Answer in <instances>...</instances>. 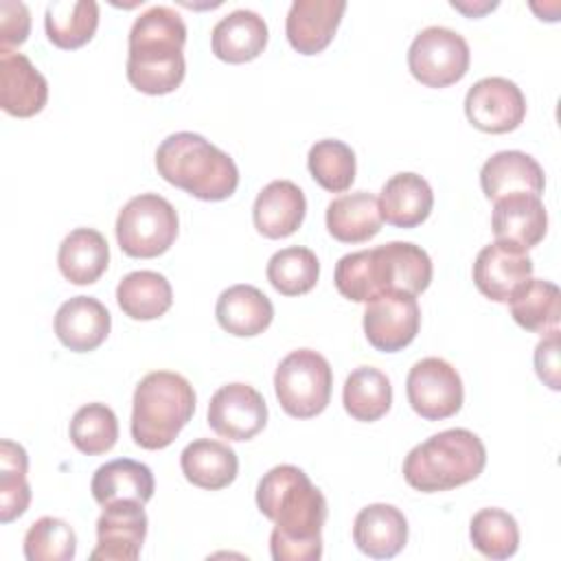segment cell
<instances>
[{"instance_id":"1","label":"cell","mask_w":561,"mask_h":561,"mask_svg":"<svg viewBox=\"0 0 561 561\" xmlns=\"http://www.w3.org/2000/svg\"><path fill=\"white\" fill-rule=\"evenodd\" d=\"M261 515L274 522L270 552L274 561H318L322 557V526L327 500L296 465H276L256 486Z\"/></svg>"},{"instance_id":"2","label":"cell","mask_w":561,"mask_h":561,"mask_svg":"<svg viewBox=\"0 0 561 561\" xmlns=\"http://www.w3.org/2000/svg\"><path fill=\"white\" fill-rule=\"evenodd\" d=\"M337 291L353 302H370L383 294H423L432 283L430 254L410 241H390L344 254L335 263Z\"/></svg>"},{"instance_id":"3","label":"cell","mask_w":561,"mask_h":561,"mask_svg":"<svg viewBox=\"0 0 561 561\" xmlns=\"http://www.w3.org/2000/svg\"><path fill=\"white\" fill-rule=\"evenodd\" d=\"M186 24L171 7H149L129 28L127 79L145 94L158 96L180 88L186 75Z\"/></svg>"},{"instance_id":"4","label":"cell","mask_w":561,"mask_h":561,"mask_svg":"<svg viewBox=\"0 0 561 561\" xmlns=\"http://www.w3.org/2000/svg\"><path fill=\"white\" fill-rule=\"evenodd\" d=\"M160 178L204 202L228 199L239 186L234 160L193 131L167 136L156 149Z\"/></svg>"},{"instance_id":"5","label":"cell","mask_w":561,"mask_h":561,"mask_svg":"<svg viewBox=\"0 0 561 561\" xmlns=\"http://www.w3.org/2000/svg\"><path fill=\"white\" fill-rule=\"evenodd\" d=\"M486 465L478 434L465 427L443 430L414 445L403 460L405 482L421 493L451 491L476 480Z\"/></svg>"},{"instance_id":"6","label":"cell","mask_w":561,"mask_h":561,"mask_svg":"<svg viewBox=\"0 0 561 561\" xmlns=\"http://www.w3.org/2000/svg\"><path fill=\"white\" fill-rule=\"evenodd\" d=\"M195 412V390L186 377L171 370L147 373L131 401V438L142 449L169 447Z\"/></svg>"},{"instance_id":"7","label":"cell","mask_w":561,"mask_h":561,"mask_svg":"<svg viewBox=\"0 0 561 561\" xmlns=\"http://www.w3.org/2000/svg\"><path fill=\"white\" fill-rule=\"evenodd\" d=\"M333 373L324 355L298 348L285 355L274 373V392L280 408L294 419H311L331 401Z\"/></svg>"},{"instance_id":"8","label":"cell","mask_w":561,"mask_h":561,"mask_svg":"<svg viewBox=\"0 0 561 561\" xmlns=\"http://www.w3.org/2000/svg\"><path fill=\"white\" fill-rule=\"evenodd\" d=\"M178 213L158 193L131 197L116 217V241L127 256L153 259L164 254L178 237Z\"/></svg>"},{"instance_id":"9","label":"cell","mask_w":561,"mask_h":561,"mask_svg":"<svg viewBox=\"0 0 561 561\" xmlns=\"http://www.w3.org/2000/svg\"><path fill=\"white\" fill-rule=\"evenodd\" d=\"M471 53L467 39L447 26L423 28L408 48L412 77L427 88H447L469 70Z\"/></svg>"},{"instance_id":"10","label":"cell","mask_w":561,"mask_h":561,"mask_svg":"<svg viewBox=\"0 0 561 561\" xmlns=\"http://www.w3.org/2000/svg\"><path fill=\"white\" fill-rule=\"evenodd\" d=\"M405 394L412 410L425 421L454 416L465 401V388L458 370L443 357H423L405 379Z\"/></svg>"},{"instance_id":"11","label":"cell","mask_w":561,"mask_h":561,"mask_svg":"<svg viewBox=\"0 0 561 561\" xmlns=\"http://www.w3.org/2000/svg\"><path fill=\"white\" fill-rule=\"evenodd\" d=\"M469 123L486 134H508L526 116V96L515 81L506 77H484L476 81L465 96Z\"/></svg>"},{"instance_id":"12","label":"cell","mask_w":561,"mask_h":561,"mask_svg":"<svg viewBox=\"0 0 561 561\" xmlns=\"http://www.w3.org/2000/svg\"><path fill=\"white\" fill-rule=\"evenodd\" d=\"M421 307L416 296L394 291L366 302L364 335L368 344L381 353L405 348L419 333Z\"/></svg>"},{"instance_id":"13","label":"cell","mask_w":561,"mask_h":561,"mask_svg":"<svg viewBox=\"0 0 561 561\" xmlns=\"http://www.w3.org/2000/svg\"><path fill=\"white\" fill-rule=\"evenodd\" d=\"M533 278V259L506 241L484 245L473 261V283L493 302H511Z\"/></svg>"},{"instance_id":"14","label":"cell","mask_w":561,"mask_h":561,"mask_svg":"<svg viewBox=\"0 0 561 561\" xmlns=\"http://www.w3.org/2000/svg\"><path fill=\"white\" fill-rule=\"evenodd\" d=\"M267 423L263 394L241 381L221 386L208 403L210 430L228 440H250Z\"/></svg>"},{"instance_id":"15","label":"cell","mask_w":561,"mask_h":561,"mask_svg":"<svg viewBox=\"0 0 561 561\" xmlns=\"http://www.w3.org/2000/svg\"><path fill=\"white\" fill-rule=\"evenodd\" d=\"M145 504L121 500L103 506L96 519V546L90 552L92 561H136L147 537Z\"/></svg>"},{"instance_id":"16","label":"cell","mask_w":561,"mask_h":561,"mask_svg":"<svg viewBox=\"0 0 561 561\" xmlns=\"http://www.w3.org/2000/svg\"><path fill=\"white\" fill-rule=\"evenodd\" d=\"M48 101V81L22 53L0 48V107L15 118H31Z\"/></svg>"},{"instance_id":"17","label":"cell","mask_w":561,"mask_h":561,"mask_svg":"<svg viewBox=\"0 0 561 561\" xmlns=\"http://www.w3.org/2000/svg\"><path fill=\"white\" fill-rule=\"evenodd\" d=\"M344 11V0H294L285 20L291 48L300 55L322 53L335 37Z\"/></svg>"},{"instance_id":"18","label":"cell","mask_w":561,"mask_h":561,"mask_svg":"<svg viewBox=\"0 0 561 561\" xmlns=\"http://www.w3.org/2000/svg\"><path fill=\"white\" fill-rule=\"evenodd\" d=\"M491 228L495 241H506L522 250L535 248L548 230V213L539 195L515 193L493 202Z\"/></svg>"},{"instance_id":"19","label":"cell","mask_w":561,"mask_h":561,"mask_svg":"<svg viewBox=\"0 0 561 561\" xmlns=\"http://www.w3.org/2000/svg\"><path fill=\"white\" fill-rule=\"evenodd\" d=\"M480 186L486 199L495 202L506 195L528 193L541 195L546 188V175L541 164L517 149L493 153L480 169Z\"/></svg>"},{"instance_id":"20","label":"cell","mask_w":561,"mask_h":561,"mask_svg":"<svg viewBox=\"0 0 561 561\" xmlns=\"http://www.w3.org/2000/svg\"><path fill=\"white\" fill-rule=\"evenodd\" d=\"M112 329V316L105 305L92 296H72L55 313V333L59 342L75 351L88 353L99 348Z\"/></svg>"},{"instance_id":"21","label":"cell","mask_w":561,"mask_h":561,"mask_svg":"<svg viewBox=\"0 0 561 561\" xmlns=\"http://www.w3.org/2000/svg\"><path fill=\"white\" fill-rule=\"evenodd\" d=\"M307 213V199L291 180H274L261 188L252 206L254 228L267 239L294 234Z\"/></svg>"},{"instance_id":"22","label":"cell","mask_w":561,"mask_h":561,"mask_svg":"<svg viewBox=\"0 0 561 561\" xmlns=\"http://www.w3.org/2000/svg\"><path fill=\"white\" fill-rule=\"evenodd\" d=\"M267 37V24L256 11L234 9L213 26L210 46L217 59L226 64H245L265 50Z\"/></svg>"},{"instance_id":"23","label":"cell","mask_w":561,"mask_h":561,"mask_svg":"<svg viewBox=\"0 0 561 561\" xmlns=\"http://www.w3.org/2000/svg\"><path fill=\"white\" fill-rule=\"evenodd\" d=\"M353 541L373 559H390L408 543V519L392 504H368L355 515Z\"/></svg>"},{"instance_id":"24","label":"cell","mask_w":561,"mask_h":561,"mask_svg":"<svg viewBox=\"0 0 561 561\" xmlns=\"http://www.w3.org/2000/svg\"><path fill=\"white\" fill-rule=\"evenodd\" d=\"M215 316L226 333L237 337H252L272 324L274 305L259 287L239 283L219 294Z\"/></svg>"},{"instance_id":"25","label":"cell","mask_w":561,"mask_h":561,"mask_svg":"<svg viewBox=\"0 0 561 561\" xmlns=\"http://www.w3.org/2000/svg\"><path fill=\"white\" fill-rule=\"evenodd\" d=\"M434 206V193L425 178L412 171L392 175L379 193L381 219L397 228L421 226Z\"/></svg>"},{"instance_id":"26","label":"cell","mask_w":561,"mask_h":561,"mask_svg":"<svg viewBox=\"0 0 561 561\" xmlns=\"http://www.w3.org/2000/svg\"><path fill=\"white\" fill-rule=\"evenodd\" d=\"M180 467L193 486L219 491L234 482L239 473V458L234 449L221 440L197 438L182 449Z\"/></svg>"},{"instance_id":"27","label":"cell","mask_w":561,"mask_h":561,"mask_svg":"<svg viewBox=\"0 0 561 561\" xmlns=\"http://www.w3.org/2000/svg\"><path fill=\"white\" fill-rule=\"evenodd\" d=\"M327 230L342 243H364L381 230L379 199L368 191L344 193L327 206Z\"/></svg>"},{"instance_id":"28","label":"cell","mask_w":561,"mask_h":561,"mask_svg":"<svg viewBox=\"0 0 561 561\" xmlns=\"http://www.w3.org/2000/svg\"><path fill=\"white\" fill-rule=\"evenodd\" d=\"M156 480L145 462L131 458H116L101 465L90 482V491L96 504L107 506L121 500H134L147 504L153 497Z\"/></svg>"},{"instance_id":"29","label":"cell","mask_w":561,"mask_h":561,"mask_svg":"<svg viewBox=\"0 0 561 561\" xmlns=\"http://www.w3.org/2000/svg\"><path fill=\"white\" fill-rule=\"evenodd\" d=\"M57 265L72 285H92L110 265V245L99 230L75 228L59 245Z\"/></svg>"},{"instance_id":"30","label":"cell","mask_w":561,"mask_h":561,"mask_svg":"<svg viewBox=\"0 0 561 561\" xmlns=\"http://www.w3.org/2000/svg\"><path fill=\"white\" fill-rule=\"evenodd\" d=\"M116 302L131 320H156L171 309L173 289L160 272L136 270L121 278Z\"/></svg>"},{"instance_id":"31","label":"cell","mask_w":561,"mask_h":561,"mask_svg":"<svg viewBox=\"0 0 561 561\" xmlns=\"http://www.w3.org/2000/svg\"><path fill=\"white\" fill-rule=\"evenodd\" d=\"M99 26V4L94 0H55L46 7V37L61 50L85 46Z\"/></svg>"},{"instance_id":"32","label":"cell","mask_w":561,"mask_h":561,"mask_svg":"<svg viewBox=\"0 0 561 561\" xmlns=\"http://www.w3.org/2000/svg\"><path fill=\"white\" fill-rule=\"evenodd\" d=\"M342 403L355 421H379L392 405L390 379L379 368L359 366L344 381Z\"/></svg>"},{"instance_id":"33","label":"cell","mask_w":561,"mask_h":561,"mask_svg":"<svg viewBox=\"0 0 561 561\" xmlns=\"http://www.w3.org/2000/svg\"><path fill=\"white\" fill-rule=\"evenodd\" d=\"M513 320L530 333H550L559 329L561 291L554 283L530 278L508 302Z\"/></svg>"},{"instance_id":"34","label":"cell","mask_w":561,"mask_h":561,"mask_svg":"<svg viewBox=\"0 0 561 561\" xmlns=\"http://www.w3.org/2000/svg\"><path fill=\"white\" fill-rule=\"evenodd\" d=\"M28 456L20 443H0V522L9 524L26 513L31 504Z\"/></svg>"},{"instance_id":"35","label":"cell","mask_w":561,"mask_h":561,"mask_svg":"<svg viewBox=\"0 0 561 561\" xmlns=\"http://www.w3.org/2000/svg\"><path fill=\"white\" fill-rule=\"evenodd\" d=\"M267 280L283 296H302L311 291L320 276V261L313 250L289 245L267 261Z\"/></svg>"},{"instance_id":"36","label":"cell","mask_w":561,"mask_h":561,"mask_svg":"<svg viewBox=\"0 0 561 561\" xmlns=\"http://www.w3.org/2000/svg\"><path fill=\"white\" fill-rule=\"evenodd\" d=\"M473 548L489 559H508L519 548V526L504 508H480L469 522Z\"/></svg>"},{"instance_id":"37","label":"cell","mask_w":561,"mask_h":561,"mask_svg":"<svg viewBox=\"0 0 561 561\" xmlns=\"http://www.w3.org/2000/svg\"><path fill=\"white\" fill-rule=\"evenodd\" d=\"M307 167L311 178L331 193H342L355 182V151L337 138H324L311 145Z\"/></svg>"},{"instance_id":"38","label":"cell","mask_w":561,"mask_h":561,"mask_svg":"<svg viewBox=\"0 0 561 561\" xmlns=\"http://www.w3.org/2000/svg\"><path fill=\"white\" fill-rule=\"evenodd\" d=\"M68 434L81 454L99 456L116 445L118 419L105 403H85L72 414Z\"/></svg>"},{"instance_id":"39","label":"cell","mask_w":561,"mask_h":561,"mask_svg":"<svg viewBox=\"0 0 561 561\" xmlns=\"http://www.w3.org/2000/svg\"><path fill=\"white\" fill-rule=\"evenodd\" d=\"M77 554V535L59 517H39L24 535V557L28 561H70Z\"/></svg>"},{"instance_id":"40","label":"cell","mask_w":561,"mask_h":561,"mask_svg":"<svg viewBox=\"0 0 561 561\" xmlns=\"http://www.w3.org/2000/svg\"><path fill=\"white\" fill-rule=\"evenodd\" d=\"M31 33V11L24 2L2 0L0 2V48L20 46Z\"/></svg>"},{"instance_id":"41","label":"cell","mask_w":561,"mask_h":561,"mask_svg":"<svg viewBox=\"0 0 561 561\" xmlns=\"http://www.w3.org/2000/svg\"><path fill=\"white\" fill-rule=\"evenodd\" d=\"M535 370L539 379L550 388L559 390L561 379H559V329L546 333L539 344L535 346Z\"/></svg>"},{"instance_id":"42","label":"cell","mask_w":561,"mask_h":561,"mask_svg":"<svg viewBox=\"0 0 561 561\" xmlns=\"http://www.w3.org/2000/svg\"><path fill=\"white\" fill-rule=\"evenodd\" d=\"M451 7L458 9V11H462V13H467L469 18H478V15H482V13L491 11V9H495L497 2H482V4H471V7H467V4H462V2L451 0Z\"/></svg>"}]
</instances>
